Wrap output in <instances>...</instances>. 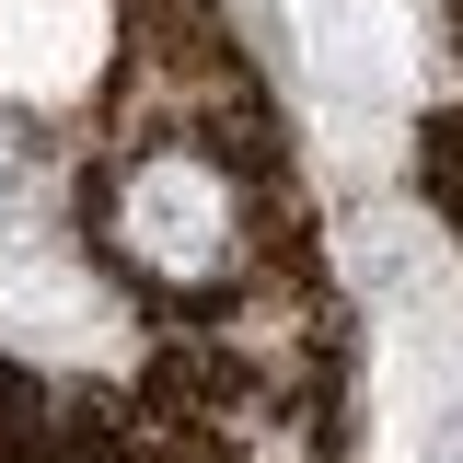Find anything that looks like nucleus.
<instances>
[{"label": "nucleus", "instance_id": "f257e3e1", "mask_svg": "<svg viewBox=\"0 0 463 463\" xmlns=\"http://www.w3.org/2000/svg\"><path fill=\"white\" fill-rule=\"evenodd\" d=\"M105 255L139 289H174V301L232 289L243 255H255L243 174H232L221 151H197V139H139V151L105 174Z\"/></svg>", "mask_w": 463, "mask_h": 463}, {"label": "nucleus", "instance_id": "f03ea898", "mask_svg": "<svg viewBox=\"0 0 463 463\" xmlns=\"http://www.w3.org/2000/svg\"><path fill=\"white\" fill-rule=\"evenodd\" d=\"M105 70V0H0V93L81 105Z\"/></svg>", "mask_w": 463, "mask_h": 463}]
</instances>
